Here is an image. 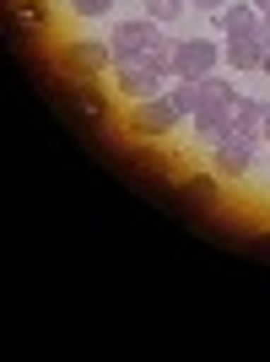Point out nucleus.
Here are the masks:
<instances>
[{"mask_svg": "<svg viewBox=\"0 0 270 362\" xmlns=\"http://www.w3.org/2000/svg\"><path fill=\"white\" fill-rule=\"evenodd\" d=\"M233 130H238L243 141H265V103H259V98H238V108H233Z\"/></svg>", "mask_w": 270, "mask_h": 362, "instance_id": "10", "label": "nucleus"}, {"mask_svg": "<svg viewBox=\"0 0 270 362\" xmlns=\"http://www.w3.org/2000/svg\"><path fill=\"white\" fill-rule=\"evenodd\" d=\"M60 60L71 76H103V71H114V44H103V38H71L60 49Z\"/></svg>", "mask_w": 270, "mask_h": 362, "instance_id": "6", "label": "nucleus"}, {"mask_svg": "<svg viewBox=\"0 0 270 362\" xmlns=\"http://www.w3.org/2000/svg\"><path fill=\"white\" fill-rule=\"evenodd\" d=\"M189 130H195L200 141L233 136V108H195V114H189Z\"/></svg>", "mask_w": 270, "mask_h": 362, "instance_id": "8", "label": "nucleus"}, {"mask_svg": "<svg viewBox=\"0 0 270 362\" xmlns=\"http://www.w3.org/2000/svg\"><path fill=\"white\" fill-rule=\"evenodd\" d=\"M184 189H189V200H200V206H216V200H222L216 179H206V173H189V179H184Z\"/></svg>", "mask_w": 270, "mask_h": 362, "instance_id": "13", "label": "nucleus"}, {"mask_svg": "<svg viewBox=\"0 0 270 362\" xmlns=\"http://www.w3.org/2000/svg\"><path fill=\"white\" fill-rule=\"evenodd\" d=\"M254 146L259 141H243L238 130L233 136H222V141H211V173L216 179H249V168H254Z\"/></svg>", "mask_w": 270, "mask_h": 362, "instance_id": "5", "label": "nucleus"}, {"mask_svg": "<svg viewBox=\"0 0 270 362\" xmlns=\"http://www.w3.org/2000/svg\"><path fill=\"white\" fill-rule=\"evenodd\" d=\"M254 6H259V16H270V0H254Z\"/></svg>", "mask_w": 270, "mask_h": 362, "instance_id": "19", "label": "nucleus"}, {"mask_svg": "<svg viewBox=\"0 0 270 362\" xmlns=\"http://www.w3.org/2000/svg\"><path fill=\"white\" fill-rule=\"evenodd\" d=\"M222 60L233 65V71H259L265 44H259V38H227V44H222Z\"/></svg>", "mask_w": 270, "mask_h": 362, "instance_id": "11", "label": "nucleus"}, {"mask_svg": "<svg viewBox=\"0 0 270 362\" xmlns=\"http://www.w3.org/2000/svg\"><path fill=\"white\" fill-rule=\"evenodd\" d=\"M216 22H222L227 38H259V6H254V0H233V6H222Z\"/></svg>", "mask_w": 270, "mask_h": 362, "instance_id": "7", "label": "nucleus"}, {"mask_svg": "<svg viewBox=\"0 0 270 362\" xmlns=\"http://www.w3.org/2000/svg\"><path fill=\"white\" fill-rule=\"evenodd\" d=\"M222 60V44H211V38H179L173 44V60H168V76L173 81H200V76H211Z\"/></svg>", "mask_w": 270, "mask_h": 362, "instance_id": "3", "label": "nucleus"}, {"mask_svg": "<svg viewBox=\"0 0 270 362\" xmlns=\"http://www.w3.org/2000/svg\"><path fill=\"white\" fill-rule=\"evenodd\" d=\"M184 6H189V0H146V16H151V22H173Z\"/></svg>", "mask_w": 270, "mask_h": 362, "instance_id": "14", "label": "nucleus"}, {"mask_svg": "<svg viewBox=\"0 0 270 362\" xmlns=\"http://www.w3.org/2000/svg\"><path fill=\"white\" fill-rule=\"evenodd\" d=\"M189 6H195V11H206V16H216L227 6V0H189Z\"/></svg>", "mask_w": 270, "mask_h": 362, "instance_id": "17", "label": "nucleus"}, {"mask_svg": "<svg viewBox=\"0 0 270 362\" xmlns=\"http://www.w3.org/2000/svg\"><path fill=\"white\" fill-rule=\"evenodd\" d=\"M71 11H76V16H87V22H98V16L114 11V0H71Z\"/></svg>", "mask_w": 270, "mask_h": 362, "instance_id": "16", "label": "nucleus"}, {"mask_svg": "<svg viewBox=\"0 0 270 362\" xmlns=\"http://www.w3.org/2000/svg\"><path fill=\"white\" fill-rule=\"evenodd\" d=\"M168 98H173V103H179L184 114H195V108H200V87H195V81H179V87L168 92Z\"/></svg>", "mask_w": 270, "mask_h": 362, "instance_id": "15", "label": "nucleus"}, {"mask_svg": "<svg viewBox=\"0 0 270 362\" xmlns=\"http://www.w3.org/2000/svg\"><path fill=\"white\" fill-rule=\"evenodd\" d=\"M11 16H16V28H22V33H44L49 28V11L38 6V0H11Z\"/></svg>", "mask_w": 270, "mask_h": 362, "instance_id": "12", "label": "nucleus"}, {"mask_svg": "<svg viewBox=\"0 0 270 362\" xmlns=\"http://www.w3.org/2000/svg\"><path fill=\"white\" fill-rule=\"evenodd\" d=\"M71 98H76V108H81L92 124H108V98L92 87V76H76V81H71Z\"/></svg>", "mask_w": 270, "mask_h": 362, "instance_id": "9", "label": "nucleus"}, {"mask_svg": "<svg viewBox=\"0 0 270 362\" xmlns=\"http://www.w3.org/2000/svg\"><path fill=\"white\" fill-rule=\"evenodd\" d=\"M184 119H189V114H184V108L168 98V92H157V98L130 103V119H124V124H130V136H141V141H168Z\"/></svg>", "mask_w": 270, "mask_h": 362, "instance_id": "2", "label": "nucleus"}, {"mask_svg": "<svg viewBox=\"0 0 270 362\" xmlns=\"http://www.w3.org/2000/svg\"><path fill=\"white\" fill-rule=\"evenodd\" d=\"M259 44L270 49V16H259Z\"/></svg>", "mask_w": 270, "mask_h": 362, "instance_id": "18", "label": "nucleus"}, {"mask_svg": "<svg viewBox=\"0 0 270 362\" xmlns=\"http://www.w3.org/2000/svg\"><path fill=\"white\" fill-rule=\"evenodd\" d=\"M108 44H114V60H151L157 71H168V60H173V38H163V22H151L146 11L114 22Z\"/></svg>", "mask_w": 270, "mask_h": 362, "instance_id": "1", "label": "nucleus"}, {"mask_svg": "<svg viewBox=\"0 0 270 362\" xmlns=\"http://www.w3.org/2000/svg\"><path fill=\"white\" fill-rule=\"evenodd\" d=\"M114 92H119L124 103H141V98H157L163 92V76L168 71H157L151 60H114Z\"/></svg>", "mask_w": 270, "mask_h": 362, "instance_id": "4", "label": "nucleus"}]
</instances>
